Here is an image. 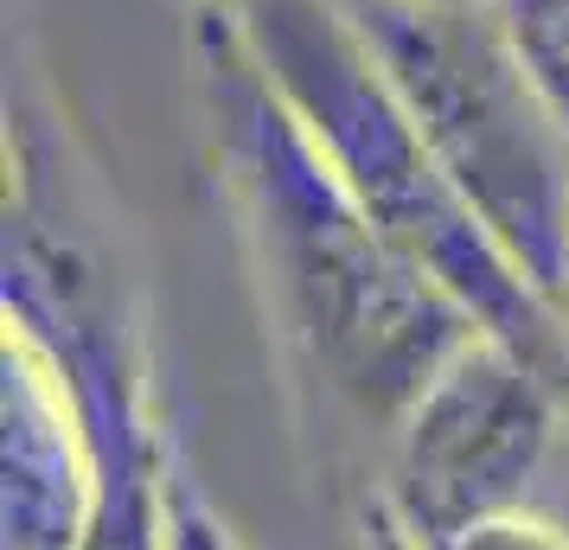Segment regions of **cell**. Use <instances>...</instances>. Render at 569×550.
Returning <instances> with one entry per match:
<instances>
[{
  "mask_svg": "<svg viewBox=\"0 0 569 550\" xmlns=\"http://www.w3.org/2000/svg\"><path fill=\"white\" fill-rule=\"evenodd\" d=\"M231 13L269 83L320 141L346 192L371 211V224L397 243V257L416 262L487 340L563 371L569 320L518 276L461 186L441 173L429 134L416 129L410 103L359 39L352 13L339 0H237Z\"/></svg>",
  "mask_w": 569,
  "mask_h": 550,
  "instance_id": "cell-2",
  "label": "cell"
},
{
  "mask_svg": "<svg viewBox=\"0 0 569 550\" xmlns=\"http://www.w3.org/2000/svg\"><path fill=\"white\" fill-rule=\"evenodd\" d=\"M224 7H237V0H224Z\"/></svg>",
  "mask_w": 569,
  "mask_h": 550,
  "instance_id": "cell-11",
  "label": "cell"
},
{
  "mask_svg": "<svg viewBox=\"0 0 569 550\" xmlns=\"http://www.w3.org/2000/svg\"><path fill=\"white\" fill-rule=\"evenodd\" d=\"M436 550H569V531L531 506H512V512H492V519L441 538Z\"/></svg>",
  "mask_w": 569,
  "mask_h": 550,
  "instance_id": "cell-8",
  "label": "cell"
},
{
  "mask_svg": "<svg viewBox=\"0 0 569 550\" xmlns=\"http://www.w3.org/2000/svg\"><path fill=\"white\" fill-rule=\"evenodd\" d=\"M97 512L90 417L46 333H0V550H83Z\"/></svg>",
  "mask_w": 569,
  "mask_h": 550,
  "instance_id": "cell-6",
  "label": "cell"
},
{
  "mask_svg": "<svg viewBox=\"0 0 569 550\" xmlns=\"http://www.w3.org/2000/svg\"><path fill=\"white\" fill-rule=\"evenodd\" d=\"M385 506L403 550L525 506L557 448V371L467 333L385 436Z\"/></svg>",
  "mask_w": 569,
  "mask_h": 550,
  "instance_id": "cell-5",
  "label": "cell"
},
{
  "mask_svg": "<svg viewBox=\"0 0 569 550\" xmlns=\"http://www.w3.org/2000/svg\"><path fill=\"white\" fill-rule=\"evenodd\" d=\"M7 314L46 333L90 417L97 448V512L83 531V550H167L173 538V480L167 436L148 391V359L129 327L122 289L109 282L97 257L46 231L7 237Z\"/></svg>",
  "mask_w": 569,
  "mask_h": 550,
  "instance_id": "cell-4",
  "label": "cell"
},
{
  "mask_svg": "<svg viewBox=\"0 0 569 550\" xmlns=\"http://www.w3.org/2000/svg\"><path fill=\"white\" fill-rule=\"evenodd\" d=\"M385 64L441 173L461 186L518 276L569 320V129L525 83L487 7L339 0Z\"/></svg>",
  "mask_w": 569,
  "mask_h": 550,
  "instance_id": "cell-3",
  "label": "cell"
},
{
  "mask_svg": "<svg viewBox=\"0 0 569 550\" xmlns=\"http://www.w3.org/2000/svg\"><path fill=\"white\" fill-rule=\"evenodd\" d=\"M192 90L276 327L320 391L390 436L480 327L346 192L224 0H192Z\"/></svg>",
  "mask_w": 569,
  "mask_h": 550,
  "instance_id": "cell-1",
  "label": "cell"
},
{
  "mask_svg": "<svg viewBox=\"0 0 569 550\" xmlns=\"http://www.w3.org/2000/svg\"><path fill=\"white\" fill-rule=\"evenodd\" d=\"M167 550H243V544L206 506V493L192 480H173V538H167Z\"/></svg>",
  "mask_w": 569,
  "mask_h": 550,
  "instance_id": "cell-9",
  "label": "cell"
},
{
  "mask_svg": "<svg viewBox=\"0 0 569 550\" xmlns=\"http://www.w3.org/2000/svg\"><path fill=\"white\" fill-rule=\"evenodd\" d=\"M416 7H487V0H416Z\"/></svg>",
  "mask_w": 569,
  "mask_h": 550,
  "instance_id": "cell-10",
  "label": "cell"
},
{
  "mask_svg": "<svg viewBox=\"0 0 569 550\" xmlns=\"http://www.w3.org/2000/svg\"><path fill=\"white\" fill-rule=\"evenodd\" d=\"M487 20L543 109L569 129V0H487Z\"/></svg>",
  "mask_w": 569,
  "mask_h": 550,
  "instance_id": "cell-7",
  "label": "cell"
}]
</instances>
